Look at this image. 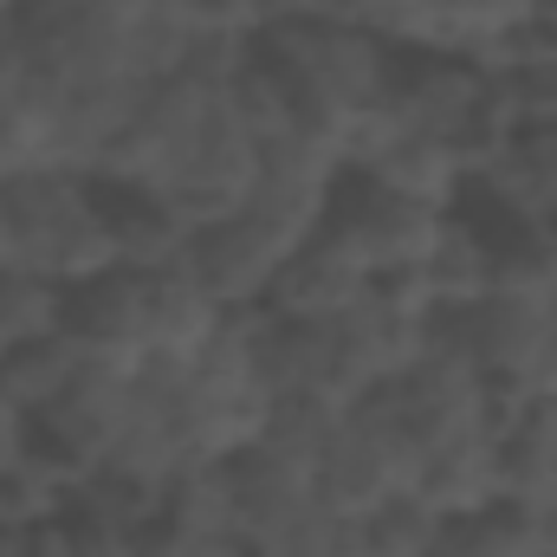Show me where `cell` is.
<instances>
[{"label": "cell", "mask_w": 557, "mask_h": 557, "mask_svg": "<svg viewBox=\"0 0 557 557\" xmlns=\"http://www.w3.org/2000/svg\"><path fill=\"white\" fill-rule=\"evenodd\" d=\"M454 214L441 208H421V201H403L389 188H376L370 175H344L331 188V208H324V227L357 267L370 278H396V273H421V260L434 253V240L447 234Z\"/></svg>", "instance_id": "obj_7"}, {"label": "cell", "mask_w": 557, "mask_h": 557, "mask_svg": "<svg viewBox=\"0 0 557 557\" xmlns=\"http://www.w3.org/2000/svg\"><path fill=\"white\" fill-rule=\"evenodd\" d=\"M545 396H557V357H552V376H545Z\"/></svg>", "instance_id": "obj_32"}, {"label": "cell", "mask_w": 557, "mask_h": 557, "mask_svg": "<svg viewBox=\"0 0 557 557\" xmlns=\"http://www.w3.org/2000/svg\"><path fill=\"white\" fill-rule=\"evenodd\" d=\"M447 337L467 350V363L486 376V389L512 409L545 396L557 357V298H519V292H486L467 311H441Z\"/></svg>", "instance_id": "obj_6"}, {"label": "cell", "mask_w": 557, "mask_h": 557, "mask_svg": "<svg viewBox=\"0 0 557 557\" xmlns=\"http://www.w3.org/2000/svg\"><path fill=\"white\" fill-rule=\"evenodd\" d=\"M175 7L195 26V39H227V46H253L273 26V0H175Z\"/></svg>", "instance_id": "obj_25"}, {"label": "cell", "mask_w": 557, "mask_h": 557, "mask_svg": "<svg viewBox=\"0 0 557 557\" xmlns=\"http://www.w3.org/2000/svg\"><path fill=\"white\" fill-rule=\"evenodd\" d=\"M0 267L46 278L59 292L117 273V227L104 208V182L46 169L0 188Z\"/></svg>", "instance_id": "obj_2"}, {"label": "cell", "mask_w": 557, "mask_h": 557, "mask_svg": "<svg viewBox=\"0 0 557 557\" xmlns=\"http://www.w3.org/2000/svg\"><path fill=\"white\" fill-rule=\"evenodd\" d=\"M318 13H337L363 33H376L389 52H403L416 39V20H421V0H318Z\"/></svg>", "instance_id": "obj_26"}, {"label": "cell", "mask_w": 557, "mask_h": 557, "mask_svg": "<svg viewBox=\"0 0 557 557\" xmlns=\"http://www.w3.org/2000/svg\"><path fill=\"white\" fill-rule=\"evenodd\" d=\"M331 557H363V552H357V545H344V552H331Z\"/></svg>", "instance_id": "obj_33"}, {"label": "cell", "mask_w": 557, "mask_h": 557, "mask_svg": "<svg viewBox=\"0 0 557 557\" xmlns=\"http://www.w3.org/2000/svg\"><path fill=\"white\" fill-rule=\"evenodd\" d=\"M416 499L434 512V519H447V525H460V519L486 512V506L499 499V454H493V428L460 434V441H447V447L421 454Z\"/></svg>", "instance_id": "obj_17"}, {"label": "cell", "mask_w": 557, "mask_h": 557, "mask_svg": "<svg viewBox=\"0 0 557 557\" xmlns=\"http://www.w3.org/2000/svg\"><path fill=\"white\" fill-rule=\"evenodd\" d=\"M493 454H499V499L519 506L557 499V396L512 403L493 421Z\"/></svg>", "instance_id": "obj_16"}, {"label": "cell", "mask_w": 557, "mask_h": 557, "mask_svg": "<svg viewBox=\"0 0 557 557\" xmlns=\"http://www.w3.org/2000/svg\"><path fill=\"white\" fill-rule=\"evenodd\" d=\"M441 539H447V519H434L416 493L383 506V512H370L357 525V552L363 557H434Z\"/></svg>", "instance_id": "obj_24"}, {"label": "cell", "mask_w": 557, "mask_h": 557, "mask_svg": "<svg viewBox=\"0 0 557 557\" xmlns=\"http://www.w3.org/2000/svg\"><path fill=\"white\" fill-rule=\"evenodd\" d=\"M65 337L85 350V363L137 376L149 363V278L117 267L65 292Z\"/></svg>", "instance_id": "obj_9"}, {"label": "cell", "mask_w": 557, "mask_h": 557, "mask_svg": "<svg viewBox=\"0 0 557 557\" xmlns=\"http://www.w3.org/2000/svg\"><path fill=\"white\" fill-rule=\"evenodd\" d=\"M363 292H370V273H363V267H357L331 234H311V240L285 260L273 298H267V318H285V324L344 318Z\"/></svg>", "instance_id": "obj_13"}, {"label": "cell", "mask_w": 557, "mask_h": 557, "mask_svg": "<svg viewBox=\"0 0 557 557\" xmlns=\"http://www.w3.org/2000/svg\"><path fill=\"white\" fill-rule=\"evenodd\" d=\"M26 85V59H20V39H13V26H0V111L13 104V91Z\"/></svg>", "instance_id": "obj_29"}, {"label": "cell", "mask_w": 557, "mask_h": 557, "mask_svg": "<svg viewBox=\"0 0 557 557\" xmlns=\"http://www.w3.org/2000/svg\"><path fill=\"white\" fill-rule=\"evenodd\" d=\"M59 169V98L46 85H20L13 104L0 111V188Z\"/></svg>", "instance_id": "obj_19"}, {"label": "cell", "mask_w": 557, "mask_h": 557, "mask_svg": "<svg viewBox=\"0 0 557 557\" xmlns=\"http://www.w3.org/2000/svg\"><path fill=\"white\" fill-rule=\"evenodd\" d=\"M416 480H421V447L389 389H376V396H363L357 409L337 416V434L318 460V499L337 519L363 525L370 512L409 499Z\"/></svg>", "instance_id": "obj_4"}, {"label": "cell", "mask_w": 557, "mask_h": 557, "mask_svg": "<svg viewBox=\"0 0 557 557\" xmlns=\"http://www.w3.org/2000/svg\"><path fill=\"white\" fill-rule=\"evenodd\" d=\"M253 188H260V137H253V131L240 124V111L221 98L214 117L182 143V156L169 162L162 195H169L195 227H208V221H227L234 208H247Z\"/></svg>", "instance_id": "obj_8"}, {"label": "cell", "mask_w": 557, "mask_h": 557, "mask_svg": "<svg viewBox=\"0 0 557 557\" xmlns=\"http://www.w3.org/2000/svg\"><path fill=\"white\" fill-rule=\"evenodd\" d=\"M552 227H557V221H552Z\"/></svg>", "instance_id": "obj_35"}, {"label": "cell", "mask_w": 557, "mask_h": 557, "mask_svg": "<svg viewBox=\"0 0 557 557\" xmlns=\"http://www.w3.org/2000/svg\"><path fill=\"white\" fill-rule=\"evenodd\" d=\"M20 7H33V0H20Z\"/></svg>", "instance_id": "obj_34"}, {"label": "cell", "mask_w": 557, "mask_h": 557, "mask_svg": "<svg viewBox=\"0 0 557 557\" xmlns=\"http://www.w3.org/2000/svg\"><path fill=\"white\" fill-rule=\"evenodd\" d=\"M253 52L267 59L292 98V131H318L344 156L357 149V131L383 111L389 91V46L337 13H285L273 20Z\"/></svg>", "instance_id": "obj_1"}, {"label": "cell", "mask_w": 557, "mask_h": 557, "mask_svg": "<svg viewBox=\"0 0 557 557\" xmlns=\"http://www.w3.org/2000/svg\"><path fill=\"white\" fill-rule=\"evenodd\" d=\"M78 370H85V350H78L65 331H52V337H39V344H20L13 357H0V389L39 416V409H52V403L72 389Z\"/></svg>", "instance_id": "obj_21"}, {"label": "cell", "mask_w": 557, "mask_h": 557, "mask_svg": "<svg viewBox=\"0 0 557 557\" xmlns=\"http://www.w3.org/2000/svg\"><path fill=\"white\" fill-rule=\"evenodd\" d=\"M318 234V221L278 208L267 195H253L247 208H234L227 221H208L195 227V247H188V273L201 278L227 311H267L285 260Z\"/></svg>", "instance_id": "obj_5"}, {"label": "cell", "mask_w": 557, "mask_h": 557, "mask_svg": "<svg viewBox=\"0 0 557 557\" xmlns=\"http://www.w3.org/2000/svg\"><path fill=\"white\" fill-rule=\"evenodd\" d=\"M33 454V409L26 403H13L7 389H0V473L7 467H20Z\"/></svg>", "instance_id": "obj_28"}, {"label": "cell", "mask_w": 557, "mask_h": 557, "mask_svg": "<svg viewBox=\"0 0 557 557\" xmlns=\"http://www.w3.org/2000/svg\"><path fill=\"white\" fill-rule=\"evenodd\" d=\"M421 292H428V305H434V318L441 311H467V305H480L486 298V240H480V227L454 208V221H447V234L434 240V253L421 260Z\"/></svg>", "instance_id": "obj_20"}, {"label": "cell", "mask_w": 557, "mask_h": 557, "mask_svg": "<svg viewBox=\"0 0 557 557\" xmlns=\"http://www.w3.org/2000/svg\"><path fill=\"white\" fill-rule=\"evenodd\" d=\"M357 175H370L376 188H389V195H403V201L441 208V214H454V208L467 201V188H473V162H467L454 143L416 137V131H389V137L357 162Z\"/></svg>", "instance_id": "obj_12"}, {"label": "cell", "mask_w": 557, "mask_h": 557, "mask_svg": "<svg viewBox=\"0 0 557 557\" xmlns=\"http://www.w3.org/2000/svg\"><path fill=\"white\" fill-rule=\"evenodd\" d=\"M227 499H234V532L260 552H273L278 539L318 506V473L292 454H278L267 441L240 447L227 460Z\"/></svg>", "instance_id": "obj_10"}, {"label": "cell", "mask_w": 557, "mask_h": 557, "mask_svg": "<svg viewBox=\"0 0 557 557\" xmlns=\"http://www.w3.org/2000/svg\"><path fill=\"white\" fill-rule=\"evenodd\" d=\"M149 0H33L13 20L26 78L46 91H131L149 85L143 65Z\"/></svg>", "instance_id": "obj_3"}, {"label": "cell", "mask_w": 557, "mask_h": 557, "mask_svg": "<svg viewBox=\"0 0 557 557\" xmlns=\"http://www.w3.org/2000/svg\"><path fill=\"white\" fill-rule=\"evenodd\" d=\"M104 208L117 227V267H131V273H182L188 267L195 221L162 188H111L104 182Z\"/></svg>", "instance_id": "obj_15"}, {"label": "cell", "mask_w": 557, "mask_h": 557, "mask_svg": "<svg viewBox=\"0 0 557 557\" xmlns=\"http://www.w3.org/2000/svg\"><path fill=\"white\" fill-rule=\"evenodd\" d=\"M539 519H545V557H557V499L539 506Z\"/></svg>", "instance_id": "obj_30"}, {"label": "cell", "mask_w": 557, "mask_h": 557, "mask_svg": "<svg viewBox=\"0 0 557 557\" xmlns=\"http://www.w3.org/2000/svg\"><path fill=\"white\" fill-rule=\"evenodd\" d=\"M52 331H65V292L0 267V357H13L20 344H39Z\"/></svg>", "instance_id": "obj_22"}, {"label": "cell", "mask_w": 557, "mask_h": 557, "mask_svg": "<svg viewBox=\"0 0 557 557\" xmlns=\"http://www.w3.org/2000/svg\"><path fill=\"white\" fill-rule=\"evenodd\" d=\"M143 278H149V357L195 363L214 344V331L227 324V305L188 267L182 273H143Z\"/></svg>", "instance_id": "obj_18"}, {"label": "cell", "mask_w": 557, "mask_h": 557, "mask_svg": "<svg viewBox=\"0 0 557 557\" xmlns=\"http://www.w3.org/2000/svg\"><path fill=\"white\" fill-rule=\"evenodd\" d=\"M539 7L545 0H421L416 39L403 52H460V59L493 65L499 46L539 20Z\"/></svg>", "instance_id": "obj_14"}, {"label": "cell", "mask_w": 557, "mask_h": 557, "mask_svg": "<svg viewBox=\"0 0 557 557\" xmlns=\"http://www.w3.org/2000/svg\"><path fill=\"white\" fill-rule=\"evenodd\" d=\"M454 532L473 557H545V519L539 506H519V499H493L486 512L460 519Z\"/></svg>", "instance_id": "obj_23"}, {"label": "cell", "mask_w": 557, "mask_h": 557, "mask_svg": "<svg viewBox=\"0 0 557 557\" xmlns=\"http://www.w3.org/2000/svg\"><path fill=\"white\" fill-rule=\"evenodd\" d=\"M434 557H473V552H467V545H460V532H454V525H447V539H441V545H434Z\"/></svg>", "instance_id": "obj_31"}, {"label": "cell", "mask_w": 557, "mask_h": 557, "mask_svg": "<svg viewBox=\"0 0 557 557\" xmlns=\"http://www.w3.org/2000/svg\"><path fill=\"white\" fill-rule=\"evenodd\" d=\"M0 557H85L72 525H33V532H0Z\"/></svg>", "instance_id": "obj_27"}, {"label": "cell", "mask_w": 557, "mask_h": 557, "mask_svg": "<svg viewBox=\"0 0 557 557\" xmlns=\"http://www.w3.org/2000/svg\"><path fill=\"white\" fill-rule=\"evenodd\" d=\"M467 201L512 221H557V131H512L473 169Z\"/></svg>", "instance_id": "obj_11"}]
</instances>
